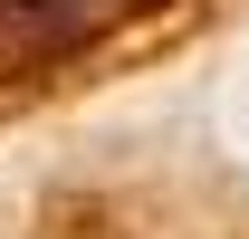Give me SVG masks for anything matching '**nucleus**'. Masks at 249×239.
Segmentation results:
<instances>
[]
</instances>
